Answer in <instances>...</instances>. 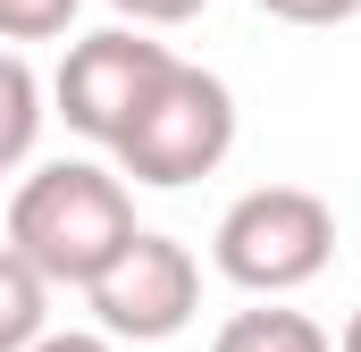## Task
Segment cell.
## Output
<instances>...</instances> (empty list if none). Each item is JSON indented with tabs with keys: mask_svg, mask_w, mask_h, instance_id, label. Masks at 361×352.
I'll use <instances>...</instances> for the list:
<instances>
[{
	"mask_svg": "<svg viewBox=\"0 0 361 352\" xmlns=\"http://www.w3.org/2000/svg\"><path fill=\"white\" fill-rule=\"evenodd\" d=\"M51 336V285L0 244V352H34Z\"/></svg>",
	"mask_w": 361,
	"mask_h": 352,
	"instance_id": "cell-8",
	"label": "cell"
},
{
	"mask_svg": "<svg viewBox=\"0 0 361 352\" xmlns=\"http://www.w3.org/2000/svg\"><path fill=\"white\" fill-rule=\"evenodd\" d=\"M34 352H118V344H109L101 327H51V336H42Z\"/></svg>",
	"mask_w": 361,
	"mask_h": 352,
	"instance_id": "cell-12",
	"label": "cell"
},
{
	"mask_svg": "<svg viewBox=\"0 0 361 352\" xmlns=\"http://www.w3.org/2000/svg\"><path fill=\"white\" fill-rule=\"evenodd\" d=\"M118 151V168L135 176V184H160V193H177L193 176H210L227 151H235V92L219 84L210 68H169L160 92L126 118V134L109 143Z\"/></svg>",
	"mask_w": 361,
	"mask_h": 352,
	"instance_id": "cell-3",
	"label": "cell"
},
{
	"mask_svg": "<svg viewBox=\"0 0 361 352\" xmlns=\"http://www.w3.org/2000/svg\"><path fill=\"white\" fill-rule=\"evenodd\" d=\"M210 260L227 285L244 294H294L311 285L319 268L336 260V210L311 193V184H252L227 201L219 235H210Z\"/></svg>",
	"mask_w": 361,
	"mask_h": 352,
	"instance_id": "cell-2",
	"label": "cell"
},
{
	"mask_svg": "<svg viewBox=\"0 0 361 352\" xmlns=\"http://www.w3.org/2000/svg\"><path fill=\"white\" fill-rule=\"evenodd\" d=\"M210 352H336L328 344V327L311 319V310H235L219 336H210Z\"/></svg>",
	"mask_w": 361,
	"mask_h": 352,
	"instance_id": "cell-7",
	"label": "cell"
},
{
	"mask_svg": "<svg viewBox=\"0 0 361 352\" xmlns=\"http://www.w3.org/2000/svg\"><path fill=\"white\" fill-rule=\"evenodd\" d=\"M336 352H361V310L345 319V344H336Z\"/></svg>",
	"mask_w": 361,
	"mask_h": 352,
	"instance_id": "cell-13",
	"label": "cell"
},
{
	"mask_svg": "<svg viewBox=\"0 0 361 352\" xmlns=\"http://www.w3.org/2000/svg\"><path fill=\"white\" fill-rule=\"evenodd\" d=\"M135 235L143 227H135L126 176H109L101 160H51L8 193V252L42 285H92Z\"/></svg>",
	"mask_w": 361,
	"mask_h": 352,
	"instance_id": "cell-1",
	"label": "cell"
},
{
	"mask_svg": "<svg viewBox=\"0 0 361 352\" xmlns=\"http://www.w3.org/2000/svg\"><path fill=\"white\" fill-rule=\"evenodd\" d=\"M109 8L135 17V34H143V25H185V17H202L210 0H109Z\"/></svg>",
	"mask_w": 361,
	"mask_h": 352,
	"instance_id": "cell-11",
	"label": "cell"
},
{
	"mask_svg": "<svg viewBox=\"0 0 361 352\" xmlns=\"http://www.w3.org/2000/svg\"><path fill=\"white\" fill-rule=\"evenodd\" d=\"M85 0H0V42H51L76 25Z\"/></svg>",
	"mask_w": 361,
	"mask_h": 352,
	"instance_id": "cell-9",
	"label": "cell"
},
{
	"mask_svg": "<svg viewBox=\"0 0 361 352\" xmlns=\"http://www.w3.org/2000/svg\"><path fill=\"white\" fill-rule=\"evenodd\" d=\"M169 68H177L169 42H152V34H135V25H101V34H85V42L59 59L51 101H59V118H68L85 143H118L126 118L160 92Z\"/></svg>",
	"mask_w": 361,
	"mask_h": 352,
	"instance_id": "cell-5",
	"label": "cell"
},
{
	"mask_svg": "<svg viewBox=\"0 0 361 352\" xmlns=\"http://www.w3.org/2000/svg\"><path fill=\"white\" fill-rule=\"evenodd\" d=\"M85 302H92V319H101L109 344H169V336L193 327V310H202V268H193V252H185L177 235H152L143 227L85 285Z\"/></svg>",
	"mask_w": 361,
	"mask_h": 352,
	"instance_id": "cell-4",
	"label": "cell"
},
{
	"mask_svg": "<svg viewBox=\"0 0 361 352\" xmlns=\"http://www.w3.org/2000/svg\"><path fill=\"white\" fill-rule=\"evenodd\" d=\"M269 17H286V25H345L361 0H261Z\"/></svg>",
	"mask_w": 361,
	"mask_h": 352,
	"instance_id": "cell-10",
	"label": "cell"
},
{
	"mask_svg": "<svg viewBox=\"0 0 361 352\" xmlns=\"http://www.w3.org/2000/svg\"><path fill=\"white\" fill-rule=\"evenodd\" d=\"M42 76L17 59V51H0V176L25 168L34 160V143H42Z\"/></svg>",
	"mask_w": 361,
	"mask_h": 352,
	"instance_id": "cell-6",
	"label": "cell"
}]
</instances>
